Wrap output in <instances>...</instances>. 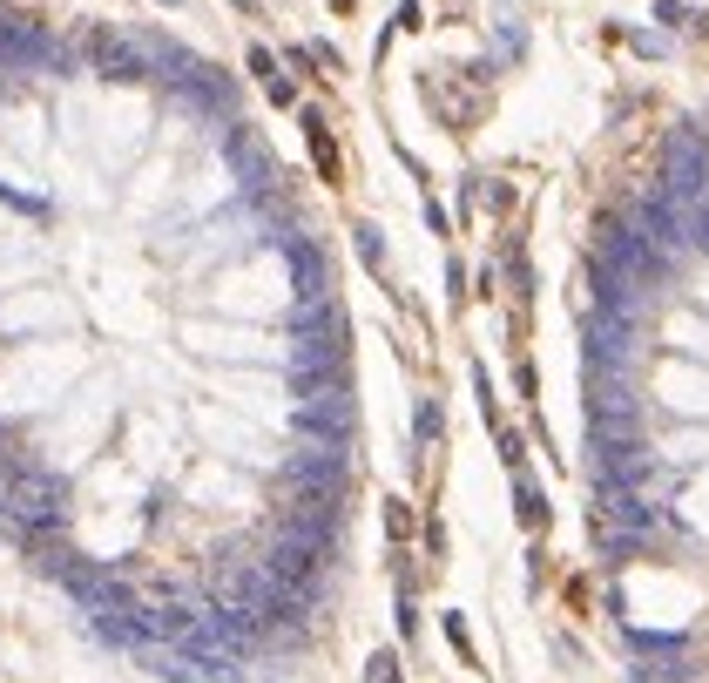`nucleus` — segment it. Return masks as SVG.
<instances>
[{
    "label": "nucleus",
    "instance_id": "nucleus-1",
    "mask_svg": "<svg viewBox=\"0 0 709 683\" xmlns=\"http://www.w3.org/2000/svg\"><path fill=\"white\" fill-rule=\"evenodd\" d=\"M89 55H95V68H101L109 81H143V75H149L143 55H135V41H122L115 27H95V34H89Z\"/></svg>",
    "mask_w": 709,
    "mask_h": 683
},
{
    "label": "nucleus",
    "instance_id": "nucleus-2",
    "mask_svg": "<svg viewBox=\"0 0 709 683\" xmlns=\"http://www.w3.org/2000/svg\"><path fill=\"white\" fill-rule=\"evenodd\" d=\"M304 143H311V163H318V176H324V183H338V176H344V163H338L332 123H324L318 109H304Z\"/></svg>",
    "mask_w": 709,
    "mask_h": 683
},
{
    "label": "nucleus",
    "instance_id": "nucleus-3",
    "mask_svg": "<svg viewBox=\"0 0 709 683\" xmlns=\"http://www.w3.org/2000/svg\"><path fill=\"white\" fill-rule=\"evenodd\" d=\"M352 237H358V258H365V271H372L378 284H392V264H386V230H378V224H358Z\"/></svg>",
    "mask_w": 709,
    "mask_h": 683
},
{
    "label": "nucleus",
    "instance_id": "nucleus-4",
    "mask_svg": "<svg viewBox=\"0 0 709 683\" xmlns=\"http://www.w3.org/2000/svg\"><path fill=\"white\" fill-rule=\"evenodd\" d=\"M412 433H419L426 447H432V440L446 433V406H439V400H419V413H412Z\"/></svg>",
    "mask_w": 709,
    "mask_h": 683
},
{
    "label": "nucleus",
    "instance_id": "nucleus-5",
    "mask_svg": "<svg viewBox=\"0 0 709 683\" xmlns=\"http://www.w3.org/2000/svg\"><path fill=\"white\" fill-rule=\"evenodd\" d=\"M513 501H521V521L527 528H547V501H541V487H534V481L513 487Z\"/></svg>",
    "mask_w": 709,
    "mask_h": 683
},
{
    "label": "nucleus",
    "instance_id": "nucleus-6",
    "mask_svg": "<svg viewBox=\"0 0 709 683\" xmlns=\"http://www.w3.org/2000/svg\"><path fill=\"white\" fill-rule=\"evenodd\" d=\"M655 21H662V27H683V34H689V27H703V14H696V7H683V0H662V7H655Z\"/></svg>",
    "mask_w": 709,
    "mask_h": 683
},
{
    "label": "nucleus",
    "instance_id": "nucleus-7",
    "mask_svg": "<svg viewBox=\"0 0 709 683\" xmlns=\"http://www.w3.org/2000/svg\"><path fill=\"white\" fill-rule=\"evenodd\" d=\"M386 535H392V541L412 535V501H386Z\"/></svg>",
    "mask_w": 709,
    "mask_h": 683
},
{
    "label": "nucleus",
    "instance_id": "nucleus-8",
    "mask_svg": "<svg viewBox=\"0 0 709 683\" xmlns=\"http://www.w3.org/2000/svg\"><path fill=\"white\" fill-rule=\"evenodd\" d=\"M493 440H500V460H507L513 474H521V467H527V447H521V433H513V426H500Z\"/></svg>",
    "mask_w": 709,
    "mask_h": 683
},
{
    "label": "nucleus",
    "instance_id": "nucleus-9",
    "mask_svg": "<svg viewBox=\"0 0 709 683\" xmlns=\"http://www.w3.org/2000/svg\"><path fill=\"white\" fill-rule=\"evenodd\" d=\"M480 197H487V210H493V217H500V210H513V183H487Z\"/></svg>",
    "mask_w": 709,
    "mask_h": 683
},
{
    "label": "nucleus",
    "instance_id": "nucleus-10",
    "mask_svg": "<svg viewBox=\"0 0 709 683\" xmlns=\"http://www.w3.org/2000/svg\"><path fill=\"white\" fill-rule=\"evenodd\" d=\"M365 683H399V663H392V650L372 656V677H365Z\"/></svg>",
    "mask_w": 709,
    "mask_h": 683
},
{
    "label": "nucleus",
    "instance_id": "nucleus-11",
    "mask_svg": "<svg viewBox=\"0 0 709 683\" xmlns=\"http://www.w3.org/2000/svg\"><path fill=\"white\" fill-rule=\"evenodd\" d=\"M250 75H264V81H278V61H270V48H250Z\"/></svg>",
    "mask_w": 709,
    "mask_h": 683
},
{
    "label": "nucleus",
    "instance_id": "nucleus-12",
    "mask_svg": "<svg viewBox=\"0 0 709 683\" xmlns=\"http://www.w3.org/2000/svg\"><path fill=\"white\" fill-rule=\"evenodd\" d=\"M446 636H453V650L473 663V643H466V623H460V616H446Z\"/></svg>",
    "mask_w": 709,
    "mask_h": 683
}]
</instances>
